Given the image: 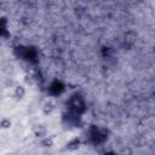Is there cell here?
<instances>
[{
    "label": "cell",
    "instance_id": "6da1fadb",
    "mask_svg": "<svg viewBox=\"0 0 155 155\" xmlns=\"http://www.w3.org/2000/svg\"><path fill=\"white\" fill-rule=\"evenodd\" d=\"M6 29H7L6 23H5L4 21H0V36H2V35H4V33L6 31Z\"/></svg>",
    "mask_w": 155,
    "mask_h": 155
}]
</instances>
